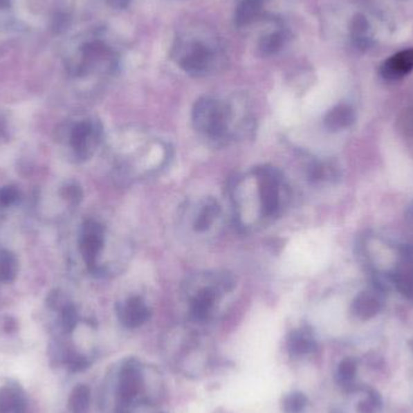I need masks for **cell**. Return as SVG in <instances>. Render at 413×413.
<instances>
[{
  "label": "cell",
  "instance_id": "25",
  "mask_svg": "<svg viewBox=\"0 0 413 413\" xmlns=\"http://www.w3.org/2000/svg\"><path fill=\"white\" fill-rule=\"evenodd\" d=\"M129 0H111V4L116 8H126L129 5Z\"/></svg>",
  "mask_w": 413,
  "mask_h": 413
},
{
  "label": "cell",
  "instance_id": "21",
  "mask_svg": "<svg viewBox=\"0 0 413 413\" xmlns=\"http://www.w3.org/2000/svg\"><path fill=\"white\" fill-rule=\"evenodd\" d=\"M356 361L348 358L340 362L338 365V376L340 380L342 382H348V380H353V377L356 375Z\"/></svg>",
  "mask_w": 413,
  "mask_h": 413
},
{
  "label": "cell",
  "instance_id": "14",
  "mask_svg": "<svg viewBox=\"0 0 413 413\" xmlns=\"http://www.w3.org/2000/svg\"><path fill=\"white\" fill-rule=\"evenodd\" d=\"M24 398L17 385L0 388V413H24Z\"/></svg>",
  "mask_w": 413,
  "mask_h": 413
},
{
  "label": "cell",
  "instance_id": "4",
  "mask_svg": "<svg viewBox=\"0 0 413 413\" xmlns=\"http://www.w3.org/2000/svg\"><path fill=\"white\" fill-rule=\"evenodd\" d=\"M144 390V378H143L140 366L129 361L120 369L118 377V395L122 405H131L138 399Z\"/></svg>",
  "mask_w": 413,
  "mask_h": 413
},
{
  "label": "cell",
  "instance_id": "1",
  "mask_svg": "<svg viewBox=\"0 0 413 413\" xmlns=\"http://www.w3.org/2000/svg\"><path fill=\"white\" fill-rule=\"evenodd\" d=\"M192 120L196 129L213 139H220L228 134L230 110L214 98H201L194 107Z\"/></svg>",
  "mask_w": 413,
  "mask_h": 413
},
{
  "label": "cell",
  "instance_id": "5",
  "mask_svg": "<svg viewBox=\"0 0 413 413\" xmlns=\"http://www.w3.org/2000/svg\"><path fill=\"white\" fill-rule=\"evenodd\" d=\"M392 283L406 297H413V247L405 246L400 250L399 261L390 275Z\"/></svg>",
  "mask_w": 413,
  "mask_h": 413
},
{
  "label": "cell",
  "instance_id": "10",
  "mask_svg": "<svg viewBox=\"0 0 413 413\" xmlns=\"http://www.w3.org/2000/svg\"><path fill=\"white\" fill-rule=\"evenodd\" d=\"M217 290L214 286H205L199 290L191 300V318L195 322H205L209 318L217 301Z\"/></svg>",
  "mask_w": 413,
  "mask_h": 413
},
{
  "label": "cell",
  "instance_id": "12",
  "mask_svg": "<svg viewBox=\"0 0 413 413\" xmlns=\"http://www.w3.org/2000/svg\"><path fill=\"white\" fill-rule=\"evenodd\" d=\"M354 122L356 113L351 107L347 104L336 105L324 118V126L333 132L348 129Z\"/></svg>",
  "mask_w": 413,
  "mask_h": 413
},
{
  "label": "cell",
  "instance_id": "16",
  "mask_svg": "<svg viewBox=\"0 0 413 413\" xmlns=\"http://www.w3.org/2000/svg\"><path fill=\"white\" fill-rule=\"evenodd\" d=\"M264 3L265 0H243L238 6L235 16V21L238 27L247 26L257 19L261 11Z\"/></svg>",
  "mask_w": 413,
  "mask_h": 413
},
{
  "label": "cell",
  "instance_id": "9",
  "mask_svg": "<svg viewBox=\"0 0 413 413\" xmlns=\"http://www.w3.org/2000/svg\"><path fill=\"white\" fill-rule=\"evenodd\" d=\"M412 71L413 48H410L388 58L380 67V75L385 80H400Z\"/></svg>",
  "mask_w": 413,
  "mask_h": 413
},
{
  "label": "cell",
  "instance_id": "26",
  "mask_svg": "<svg viewBox=\"0 0 413 413\" xmlns=\"http://www.w3.org/2000/svg\"><path fill=\"white\" fill-rule=\"evenodd\" d=\"M407 220H409L410 225L413 228V205H411L407 212Z\"/></svg>",
  "mask_w": 413,
  "mask_h": 413
},
{
  "label": "cell",
  "instance_id": "13",
  "mask_svg": "<svg viewBox=\"0 0 413 413\" xmlns=\"http://www.w3.org/2000/svg\"><path fill=\"white\" fill-rule=\"evenodd\" d=\"M286 349L290 356H304L315 349L313 335L309 329L301 328L294 330L286 340Z\"/></svg>",
  "mask_w": 413,
  "mask_h": 413
},
{
  "label": "cell",
  "instance_id": "17",
  "mask_svg": "<svg viewBox=\"0 0 413 413\" xmlns=\"http://www.w3.org/2000/svg\"><path fill=\"white\" fill-rule=\"evenodd\" d=\"M90 409V389L85 385H79L71 392L69 410L71 413H87Z\"/></svg>",
  "mask_w": 413,
  "mask_h": 413
},
{
  "label": "cell",
  "instance_id": "8",
  "mask_svg": "<svg viewBox=\"0 0 413 413\" xmlns=\"http://www.w3.org/2000/svg\"><path fill=\"white\" fill-rule=\"evenodd\" d=\"M100 138V129L91 121H82L71 131V147L79 156L85 158L90 155V147Z\"/></svg>",
  "mask_w": 413,
  "mask_h": 413
},
{
  "label": "cell",
  "instance_id": "2",
  "mask_svg": "<svg viewBox=\"0 0 413 413\" xmlns=\"http://www.w3.org/2000/svg\"><path fill=\"white\" fill-rule=\"evenodd\" d=\"M259 181V194L261 200L262 214L273 217L279 212L282 173L275 167L264 166L255 171Z\"/></svg>",
  "mask_w": 413,
  "mask_h": 413
},
{
  "label": "cell",
  "instance_id": "3",
  "mask_svg": "<svg viewBox=\"0 0 413 413\" xmlns=\"http://www.w3.org/2000/svg\"><path fill=\"white\" fill-rule=\"evenodd\" d=\"M104 244V228L95 220H87L81 231L80 252L91 271H97V259Z\"/></svg>",
  "mask_w": 413,
  "mask_h": 413
},
{
  "label": "cell",
  "instance_id": "23",
  "mask_svg": "<svg viewBox=\"0 0 413 413\" xmlns=\"http://www.w3.org/2000/svg\"><path fill=\"white\" fill-rule=\"evenodd\" d=\"M62 196L73 205H77L82 200V190L76 184H69L63 187Z\"/></svg>",
  "mask_w": 413,
  "mask_h": 413
},
{
  "label": "cell",
  "instance_id": "24",
  "mask_svg": "<svg viewBox=\"0 0 413 413\" xmlns=\"http://www.w3.org/2000/svg\"><path fill=\"white\" fill-rule=\"evenodd\" d=\"M77 323V313L74 306L67 304L63 309V325L67 331H71Z\"/></svg>",
  "mask_w": 413,
  "mask_h": 413
},
{
  "label": "cell",
  "instance_id": "20",
  "mask_svg": "<svg viewBox=\"0 0 413 413\" xmlns=\"http://www.w3.org/2000/svg\"><path fill=\"white\" fill-rule=\"evenodd\" d=\"M284 43V38L282 33H272L267 35L266 38L262 39L261 48L262 53L266 55H273V53L279 51L282 45Z\"/></svg>",
  "mask_w": 413,
  "mask_h": 413
},
{
  "label": "cell",
  "instance_id": "11",
  "mask_svg": "<svg viewBox=\"0 0 413 413\" xmlns=\"http://www.w3.org/2000/svg\"><path fill=\"white\" fill-rule=\"evenodd\" d=\"M383 301L376 291H362L351 302V312L358 318L371 319L380 313Z\"/></svg>",
  "mask_w": 413,
  "mask_h": 413
},
{
  "label": "cell",
  "instance_id": "22",
  "mask_svg": "<svg viewBox=\"0 0 413 413\" xmlns=\"http://www.w3.org/2000/svg\"><path fill=\"white\" fill-rule=\"evenodd\" d=\"M19 190L15 186L0 187V207H9L19 199Z\"/></svg>",
  "mask_w": 413,
  "mask_h": 413
},
{
  "label": "cell",
  "instance_id": "19",
  "mask_svg": "<svg viewBox=\"0 0 413 413\" xmlns=\"http://www.w3.org/2000/svg\"><path fill=\"white\" fill-rule=\"evenodd\" d=\"M307 406L306 395L294 392L288 394L283 400V411L285 413H301Z\"/></svg>",
  "mask_w": 413,
  "mask_h": 413
},
{
  "label": "cell",
  "instance_id": "6",
  "mask_svg": "<svg viewBox=\"0 0 413 413\" xmlns=\"http://www.w3.org/2000/svg\"><path fill=\"white\" fill-rule=\"evenodd\" d=\"M213 59V50L201 42L189 44L179 57V64L191 74H201L208 69Z\"/></svg>",
  "mask_w": 413,
  "mask_h": 413
},
{
  "label": "cell",
  "instance_id": "15",
  "mask_svg": "<svg viewBox=\"0 0 413 413\" xmlns=\"http://www.w3.org/2000/svg\"><path fill=\"white\" fill-rule=\"evenodd\" d=\"M219 213H220V205L217 201L213 199L205 201V205L201 208L200 213L196 217L194 228L197 232H205L212 226Z\"/></svg>",
  "mask_w": 413,
  "mask_h": 413
},
{
  "label": "cell",
  "instance_id": "18",
  "mask_svg": "<svg viewBox=\"0 0 413 413\" xmlns=\"http://www.w3.org/2000/svg\"><path fill=\"white\" fill-rule=\"evenodd\" d=\"M19 270V262L12 253L9 250H0V280L12 282L16 278Z\"/></svg>",
  "mask_w": 413,
  "mask_h": 413
},
{
  "label": "cell",
  "instance_id": "7",
  "mask_svg": "<svg viewBox=\"0 0 413 413\" xmlns=\"http://www.w3.org/2000/svg\"><path fill=\"white\" fill-rule=\"evenodd\" d=\"M119 319L126 328L136 329L147 323L150 318V311L144 300L139 296H132L120 304L118 309Z\"/></svg>",
  "mask_w": 413,
  "mask_h": 413
}]
</instances>
